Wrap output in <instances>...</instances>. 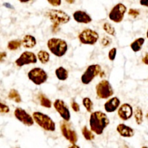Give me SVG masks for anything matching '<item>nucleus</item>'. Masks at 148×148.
Returning <instances> with one entry per match:
<instances>
[{
    "label": "nucleus",
    "mask_w": 148,
    "mask_h": 148,
    "mask_svg": "<svg viewBox=\"0 0 148 148\" xmlns=\"http://www.w3.org/2000/svg\"><path fill=\"white\" fill-rule=\"evenodd\" d=\"M45 15L49 19V20L53 24L52 30L54 32L56 31L55 30L59 28V26L60 25L66 24L69 23L71 20V16L62 10H57V9L49 10L46 12Z\"/></svg>",
    "instance_id": "f03ea898"
},
{
    "label": "nucleus",
    "mask_w": 148,
    "mask_h": 148,
    "mask_svg": "<svg viewBox=\"0 0 148 148\" xmlns=\"http://www.w3.org/2000/svg\"><path fill=\"white\" fill-rule=\"evenodd\" d=\"M127 11V7L123 3H118L110 10L108 14L109 19L115 23H120L123 21Z\"/></svg>",
    "instance_id": "1a4fd4ad"
},
{
    "label": "nucleus",
    "mask_w": 148,
    "mask_h": 148,
    "mask_svg": "<svg viewBox=\"0 0 148 148\" xmlns=\"http://www.w3.org/2000/svg\"><path fill=\"white\" fill-rule=\"evenodd\" d=\"M39 101H40V104L41 106L46 108H50L51 107H52V101H51L47 97L45 96L44 94H39Z\"/></svg>",
    "instance_id": "393cba45"
},
{
    "label": "nucleus",
    "mask_w": 148,
    "mask_h": 148,
    "mask_svg": "<svg viewBox=\"0 0 148 148\" xmlns=\"http://www.w3.org/2000/svg\"><path fill=\"white\" fill-rule=\"evenodd\" d=\"M37 60V56L33 52L26 51L23 52L20 56L15 61V64L18 67H22L26 65L36 64Z\"/></svg>",
    "instance_id": "9b49d317"
},
{
    "label": "nucleus",
    "mask_w": 148,
    "mask_h": 148,
    "mask_svg": "<svg viewBox=\"0 0 148 148\" xmlns=\"http://www.w3.org/2000/svg\"><path fill=\"white\" fill-rule=\"evenodd\" d=\"M146 36H147V38H148V28H147V33H146Z\"/></svg>",
    "instance_id": "79ce46f5"
},
{
    "label": "nucleus",
    "mask_w": 148,
    "mask_h": 148,
    "mask_svg": "<svg viewBox=\"0 0 148 148\" xmlns=\"http://www.w3.org/2000/svg\"><path fill=\"white\" fill-rule=\"evenodd\" d=\"M14 116L16 119L21 122L27 127H31L34 124V120L33 116L30 114H29L26 110L23 108L17 107L14 111Z\"/></svg>",
    "instance_id": "f8f14e48"
},
{
    "label": "nucleus",
    "mask_w": 148,
    "mask_h": 148,
    "mask_svg": "<svg viewBox=\"0 0 148 148\" xmlns=\"http://www.w3.org/2000/svg\"><path fill=\"white\" fill-rule=\"evenodd\" d=\"M146 117H147V119H148V114H147V116H146Z\"/></svg>",
    "instance_id": "c03bdc74"
},
{
    "label": "nucleus",
    "mask_w": 148,
    "mask_h": 148,
    "mask_svg": "<svg viewBox=\"0 0 148 148\" xmlns=\"http://www.w3.org/2000/svg\"><path fill=\"white\" fill-rule=\"evenodd\" d=\"M20 3H28L29 1H30L31 0H18Z\"/></svg>",
    "instance_id": "a19ab883"
},
{
    "label": "nucleus",
    "mask_w": 148,
    "mask_h": 148,
    "mask_svg": "<svg viewBox=\"0 0 148 148\" xmlns=\"http://www.w3.org/2000/svg\"><path fill=\"white\" fill-rule=\"evenodd\" d=\"M68 148H81V147H80L78 145H77L72 144L71 146H69V147H68Z\"/></svg>",
    "instance_id": "58836bf2"
},
{
    "label": "nucleus",
    "mask_w": 148,
    "mask_h": 148,
    "mask_svg": "<svg viewBox=\"0 0 148 148\" xmlns=\"http://www.w3.org/2000/svg\"><path fill=\"white\" fill-rule=\"evenodd\" d=\"M139 4L148 8V0H139Z\"/></svg>",
    "instance_id": "c9c22d12"
},
{
    "label": "nucleus",
    "mask_w": 148,
    "mask_h": 148,
    "mask_svg": "<svg viewBox=\"0 0 148 148\" xmlns=\"http://www.w3.org/2000/svg\"><path fill=\"white\" fill-rule=\"evenodd\" d=\"M67 3H68L69 4H73L74 2H75V0H65Z\"/></svg>",
    "instance_id": "ea45409f"
},
{
    "label": "nucleus",
    "mask_w": 148,
    "mask_h": 148,
    "mask_svg": "<svg viewBox=\"0 0 148 148\" xmlns=\"http://www.w3.org/2000/svg\"><path fill=\"white\" fill-rule=\"evenodd\" d=\"M116 54H117V49L116 48H112L108 52V59L109 60L113 62L115 59Z\"/></svg>",
    "instance_id": "c85d7f7f"
},
{
    "label": "nucleus",
    "mask_w": 148,
    "mask_h": 148,
    "mask_svg": "<svg viewBox=\"0 0 148 148\" xmlns=\"http://www.w3.org/2000/svg\"><path fill=\"white\" fill-rule=\"evenodd\" d=\"M81 132H82V134L84 138L86 140H88V141H91V140H93L94 139V135L93 134V132H91V130H89L86 126H84L83 127Z\"/></svg>",
    "instance_id": "bb28decb"
},
{
    "label": "nucleus",
    "mask_w": 148,
    "mask_h": 148,
    "mask_svg": "<svg viewBox=\"0 0 148 148\" xmlns=\"http://www.w3.org/2000/svg\"><path fill=\"white\" fill-rule=\"evenodd\" d=\"M145 42V39L142 37L135 39L130 44V48L132 50V51L134 52V53H137V52L140 51L141 49H142V46H143Z\"/></svg>",
    "instance_id": "6ab92c4d"
},
{
    "label": "nucleus",
    "mask_w": 148,
    "mask_h": 148,
    "mask_svg": "<svg viewBox=\"0 0 148 148\" xmlns=\"http://www.w3.org/2000/svg\"><path fill=\"white\" fill-rule=\"evenodd\" d=\"M7 97H8L9 99L11 100V101H13L16 103H20L22 102L21 96H20L18 91L15 89L10 90Z\"/></svg>",
    "instance_id": "4be33fe9"
},
{
    "label": "nucleus",
    "mask_w": 148,
    "mask_h": 148,
    "mask_svg": "<svg viewBox=\"0 0 148 148\" xmlns=\"http://www.w3.org/2000/svg\"><path fill=\"white\" fill-rule=\"evenodd\" d=\"M142 148H148V147H146V146H144V147H142Z\"/></svg>",
    "instance_id": "37998d69"
},
{
    "label": "nucleus",
    "mask_w": 148,
    "mask_h": 148,
    "mask_svg": "<svg viewBox=\"0 0 148 148\" xmlns=\"http://www.w3.org/2000/svg\"><path fill=\"white\" fill-rule=\"evenodd\" d=\"M133 116H134L135 121H136V124L138 125H141V124L143 123V119H144V115H143V111L142 109L140 107H137V108L135 109V111H133Z\"/></svg>",
    "instance_id": "5701e85b"
},
{
    "label": "nucleus",
    "mask_w": 148,
    "mask_h": 148,
    "mask_svg": "<svg viewBox=\"0 0 148 148\" xmlns=\"http://www.w3.org/2000/svg\"><path fill=\"white\" fill-rule=\"evenodd\" d=\"M133 114V107L129 103H123L118 109V116L122 121H128Z\"/></svg>",
    "instance_id": "4468645a"
},
{
    "label": "nucleus",
    "mask_w": 148,
    "mask_h": 148,
    "mask_svg": "<svg viewBox=\"0 0 148 148\" xmlns=\"http://www.w3.org/2000/svg\"><path fill=\"white\" fill-rule=\"evenodd\" d=\"M3 6H4V7H5L6 8H7V9H11V10L14 9L13 6L9 2H4V4H3Z\"/></svg>",
    "instance_id": "e433bc0d"
},
{
    "label": "nucleus",
    "mask_w": 148,
    "mask_h": 148,
    "mask_svg": "<svg viewBox=\"0 0 148 148\" xmlns=\"http://www.w3.org/2000/svg\"><path fill=\"white\" fill-rule=\"evenodd\" d=\"M116 130L121 137H126V138L132 137L135 133L133 128L125 124H119L116 127Z\"/></svg>",
    "instance_id": "f3484780"
},
{
    "label": "nucleus",
    "mask_w": 148,
    "mask_h": 148,
    "mask_svg": "<svg viewBox=\"0 0 148 148\" xmlns=\"http://www.w3.org/2000/svg\"><path fill=\"white\" fill-rule=\"evenodd\" d=\"M22 46L25 49H33L36 45V39L33 36L30 34H27L22 39Z\"/></svg>",
    "instance_id": "a211bd4d"
},
{
    "label": "nucleus",
    "mask_w": 148,
    "mask_h": 148,
    "mask_svg": "<svg viewBox=\"0 0 148 148\" xmlns=\"http://www.w3.org/2000/svg\"><path fill=\"white\" fill-rule=\"evenodd\" d=\"M17 148H19V147H17Z\"/></svg>",
    "instance_id": "a18cd8bd"
},
{
    "label": "nucleus",
    "mask_w": 148,
    "mask_h": 148,
    "mask_svg": "<svg viewBox=\"0 0 148 148\" xmlns=\"http://www.w3.org/2000/svg\"><path fill=\"white\" fill-rule=\"evenodd\" d=\"M53 106L57 112L59 114L63 121H69L71 119V112L68 105L64 101L61 99H56L53 103Z\"/></svg>",
    "instance_id": "ddd939ff"
},
{
    "label": "nucleus",
    "mask_w": 148,
    "mask_h": 148,
    "mask_svg": "<svg viewBox=\"0 0 148 148\" xmlns=\"http://www.w3.org/2000/svg\"><path fill=\"white\" fill-rule=\"evenodd\" d=\"M49 4L52 6V7H59L62 4V0H46Z\"/></svg>",
    "instance_id": "473e14b6"
},
{
    "label": "nucleus",
    "mask_w": 148,
    "mask_h": 148,
    "mask_svg": "<svg viewBox=\"0 0 148 148\" xmlns=\"http://www.w3.org/2000/svg\"><path fill=\"white\" fill-rule=\"evenodd\" d=\"M37 59L42 64H46L49 62L50 55L46 51L40 50L37 53Z\"/></svg>",
    "instance_id": "412c9836"
},
{
    "label": "nucleus",
    "mask_w": 148,
    "mask_h": 148,
    "mask_svg": "<svg viewBox=\"0 0 148 148\" xmlns=\"http://www.w3.org/2000/svg\"><path fill=\"white\" fill-rule=\"evenodd\" d=\"M142 62H143L145 64L147 65L148 66V53H147V54L142 58Z\"/></svg>",
    "instance_id": "4c0bfd02"
},
{
    "label": "nucleus",
    "mask_w": 148,
    "mask_h": 148,
    "mask_svg": "<svg viewBox=\"0 0 148 148\" xmlns=\"http://www.w3.org/2000/svg\"><path fill=\"white\" fill-rule=\"evenodd\" d=\"M55 76L59 81H65L69 77L68 71L64 66H59L55 71Z\"/></svg>",
    "instance_id": "aec40b11"
},
{
    "label": "nucleus",
    "mask_w": 148,
    "mask_h": 148,
    "mask_svg": "<svg viewBox=\"0 0 148 148\" xmlns=\"http://www.w3.org/2000/svg\"><path fill=\"white\" fill-rule=\"evenodd\" d=\"M110 124V119L107 114L101 111L91 113L89 117L90 130L94 134L101 135L107 126Z\"/></svg>",
    "instance_id": "f257e3e1"
},
{
    "label": "nucleus",
    "mask_w": 148,
    "mask_h": 148,
    "mask_svg": "<svg viewBox=\"0 0 148 148\" xmlns=\"http://www.w3.org/2000/svg\"><path fill=\"white\" fill-rule=\"evenodd\" d=\"M46 45L51 53L58 58L65 56L68 51V43L65 40L59 38H51L48 40Z\"/></svg>",
    "instance_id": "7ed1b4c3"
},
{
    "label": "nucleus",
    "mask_w": 148,
    "mask_h": 148,
    "mask_svg": "<svg viewBox=\"0 0 148 148\" xmlns=\"http://www.w3.org/2000/svg\"><path fill=\"white\" fill-rule=\"evenodd\" d=\"M82 104L85 109L86 110L87 112L91 113L94 108V104H93L92 101L90 99L89 97H85L82 100Z\"/></svg>",
    "instance_id": "a878e982"
},
{
    "label": "nucleus",
    "mask_w": 148,
    "mask_h": 148,
    "mask_svg": "<svg viewBox=\"0 0 148 148\" xmlns=\"http://www.w3.org/2000/svg\"><path fill=\"white\" fill-rule=\"evenodd\" d=\"M71 108L75 112H79L80 111V106L76 101H72L71 102Z\"/></svg>",
    "instance_id": "72a5a7b5"
},
{
    "label": "nucleus",
    "mask_w": 148,
    "mask_h": 148,
    "mask_svg": "<svg viewBox=\"0 0 148 148\" xmlns=\"http://www.w3.org/2000/svg\"><path fill=\"white\" fill-rule=\"evenodd\" d=\"M7 56V54L5 51L0 52V62H4V60L6 59Z\"/></svg>",
    "instance_id": "f704fd0d"
},
{
    "label": "nucleus",
    "mask_w": 148,
    "mask_h": 148,
    "mask_svg": "<svg viewBox=\"0 0 148 148\" xmlns=\"http://www.w3.org/2000/svg\"><path fill=\"white\" fill-rule=\"evenodd\" d=\"M102 27H103V30H104V31L109 35V36H115V33H116L115 29V27H113L110 23H107V22L104 23V25H103Z\"/></svg>",
    "instance_id": "cd10ccee"
},
{
    "label": "nucleus",
    "mask_w": 148,
    "mask_h": 148,
    "mask_svg": "<svg viewBox=\"0 0 148 148\" xmlns=\"http://www.w3.org/2000/svg\"><path fill=\"white\" fill-rule=\"evenodd\" d=\"M22 46V40L15 39V40H12L7 43V49L10 51H15L20 49Z\"/></svg>",
    "instance_id": "b1692460"
},
{
    "label": "nucleus",
    "mask_w": 148,
    "mask_h": 148,
    "mask_svg": "<svg viewBox=\"0 0 148 148\" xmlns=\"http://www.w3.org/2000/svg\"><path fill=\"white\" fill-rule=\"evenodd\" d=\"M32 116L34 120V122H36L45 131L55 132L56 130L55 121L47 114L39 112V111H35L33 113Z\"/></svg>",
    "instance_id": "20e7f679"
},
{
    "label": "nucleus",
    "mask_w": 148,
    "mask_h": 148,
    "mask_svg": "<svg viewBox=\"0 0 148 148\" xmlns=\"http://www.w3.org/2000/svg\"><path fill=\"white\" fill-rule=\"evenodd\" d=\"M28 77L36 85H41L48 79V75L42 68L34 67L28 72Z\"/></svg>",
    "instance_id": "423d86ee"
},
{
    "label": "nucleus",
    "mask_w": 148,
    "mask_h": 148,
    "mask_svg": "<svg viewBox=\"0 0 148 148\" xmlns=\"http://www.w3.org/2000/svg\"><path fill=\"white\" fill-rule=\"evenodd\" d=\"M73 17L76 23L81 24H89L92 21L89 14L83 10H76L73 13Z\"/></svg>",
    "instance_id": "2eb2a0df"
},
{
    "label": "nucleus",
    "mask_w": 148,
    "mask_h": 148,
    "mask_svg": "<svg viewBox=\"0 0 148 148\" xmlns=\"http://www.w3.org/2000/svg\"><path fill=\"white\" fill-rule=\"evenodd\" d=\"M120 106V99L118 97H113L104 103V109L107 113H113L118 109Z\"/></svg>",
    "instance_id": "dca6fc26"
},
{
    "label": "nucleus",
    "mask_w": 148,
    "mask_h": 148,
    "mask_svg": "<svg viewBox=\"0 0 148 148\" xmlns=\"http://www.w3.org/2000/svg\"><path fill=\"white\" fill-rule=\"evenodd\" d=\"M96 95L100 99H107L113 96L114 90L111 84L107 79H102L96 85Z\"/></svg>",
    "instance_id": "39448f33"
},
{
    "label": "nucleus",
    "mask_w": 148,
    "mask_h": 148,
    "mask_svg": "<svg viewBox=\"0 0 148 148\" xmlns=\"http://www.w3.org/2000/svg\"><path fill=\"white\" fill-rule=\"evenodd\" d=\"M59 127H60L62 135L68 141H69L71 144H75L77 143V141H78V135H77L76 132L72 128V127L68 123V121H61Z\"/></svg>",
    "instance_id": "9d476101"
},
{
    "label": "nucleus",
    "mask_w": 148,
    "mask_h": 148,
    "mask_svg": "<svg viewBox=\"0 0 148 148\" xmlns=\"http://www.w3.org/2000/svg\"><path fill=\"white\" fill-rule=\"evenodd\" d=\"M128 14H129V15L131 16V17H133V18H136V17H137L140 14V12H139V10H137V9L131 8L129 9V11H128Z\"/></svg>",
    "instance_id": "2f4dec72"
},
{
    "label": "nucleus",
    "mask_w": 148,
    "mask_h": 148,
    "mask_svg": "<svg viewBox=\"0 0 148 148\" xmlns=\"http://www.w3.org/2000/svg\"><path fill=\"white\" fill-rule=\"evenodd\" d=\"M78 38L80 43L82 44L94 46L98 41L100 36L98 33L95 30L90 28H86L78 34Z\"/></svg>",
    "instance_id": "0eeeda50"
},
{
    "label": "nucleus",
    "mask_w": 148,
    "mask_h": 148,
    "mask_svg": "<svg viewBox=\"0 0 148 148\" xmlns=\"http://www.w3.org/2000/svg\"><path fill=\"white\" fill-rule=\"evenodd\" d=\"M112 43V39L108 36H104L101 39V45L103 47H107V46H110Z\"/></svg>",
    "instance_id": "c756f323"
},
{
    "label": "nucleus",
    "mask_w": 148,
    "mask_h": 148,
    "mask_svg": "<svg viewBox=\"0 0 148 148\" xmlns=\"http://www.w3.org/2000/svg\"><path fill=\"white\" fill-rule=\"evenodd\" d=\"M102 67L100 64H91L86 68L81 77V81L84 85H89L91 83L96 77L101 72Z\"/></svg>",
    "instance_id": "6e6552de"
},
{
    "label": "nucleus",
    "mask_w": 148,
    "mask_h": 148,
    "mask_svg": "<svg viewBox=\"0 0 148 148\" xmlns=\"http://www.w3.org/2000/svg\"><path fill=\"white\" fill-rule=\"evenodd\" d=\"M10 111V107L7 104L0 101V114H8Z\"/></svg>",
    "instance_id": "7c9ffc66"
}]
</instances>
